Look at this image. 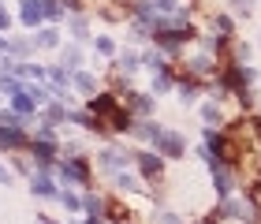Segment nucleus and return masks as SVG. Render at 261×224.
<instances>
[{
	"instance_id": "f257e3e1",
	"label": "nucleus",
	"mask_w": 261,
	"mask_h": 224,
	"mask_svg": "<svg viewBox=\"0 0 261 224\" xmlns=\"http://www.w3.org/2000/svg\"><path fill=\"white\" fill-rule=\"evenodd\" d=\"M53 172L60 176L64 183H90V164H86V157H64V161L53 164Z\"/></svg>"
},
{
	"instance_id": "f03ea898",
	"label": "nucleus",
	"mask_w": 261,
	"mask_h": 224,
	"mask_svg": "<svg viewBox=\"0 0 261 224\" xmlns=\"http://www.w3.org/2000/svg\"><path fill=\"white\" fill-rule=\"evenodd\" d=\"M135 161H138V172L146 180H161V172H164V153L161 150H142V153H135Z\"/></svg>"
},
{
	"instance_id": "7ed1b4c3",
	"label": "nucleus",
	"mask_w": 261,
	"mask_h": 224,
	"mask_svg": "<svg viewBox=\"0 0 261 224\" xmlns=\"http://www.w3.org/2000/svg\"><path fill=\"white\" fill-rule=\"evenodd\" d=\"M127 164H130V153H127V150H101V153H97V168L112 172V176L123 172Z\"/></svg>"
},
{
	"instance_id": "20e7f679",
	"label": "nucleus",
	"mask_w": 261,
	"mask_h": 224,
	"mask_svg": "<svg viewBox=\"0 0 261 224\" xmlns=\"http://www.w3.org/2000/svg\"><path fill=\"white\" fill-rule=\"evenodd\" d=\"M153 150H161L164 157H183V150H187V142H183V138L175 135V131H164V135L157 138V142H153Z\"/></svg>"
},
{
	"instance_id": "39448f33",
	"label": "nucleus",
	"mask_w": 261,
	"mask_h": 224,
	"mask_svg": "<svg viewBox=\"0 0 261 224\" xmlns=\"http://www.w3.org/2000/svg\"><path fill=\"white\" fill-rule=\"evenodd\" d=\"M30 191L38 194V198H56V187H53V180H49L45 172H41V176L30 172Z\"/></svg>"
},
{
	"instance_id": "423d86ee",
	"label": "nucleus",
	"mask_w": 261,
	"mask_h": 224,
	"mask_svg": "<svg viewBox=\"0 0 261 224\" xmlns=\"http://www.w3.org/2000/svg\"><path fill=\"white\" fill-rule=\"evenodd\" d=\"M123 105H130L135 116H149V112H153V101L142 97V93H123Z\"/></svg>"
},
{
	"instance_id": "0eeeda50",
	"label": "nucleus",
	"mask_w": 261,
	"mask_h": 224,
	"mask_svg": "<svg viewBox=\"0 0 261 224\" xmlns=\"http://www.w3.org/2000/svg\"><path fill=\"white\" fill-rule=\"evenodd\" d=\"M11 97H15V101H11V105H15V112H19V116H34V109H38V101H34V97H30V93H27V90H19V93H11Z\"/></svg>"
},
{
	"instance_id": "6e6552de",
	"label": "nucleus",
	"mask_w": 261,
	"mask_h": 224,
	"mask_svg": "<svg viewBox=\"0 0 261 224\" xmlns=\"http://www.w3.org/2000/svg\"><path fill=\"white\" fill-rule=\"evenodd\" d=\"M105 220H112V224H127V220H130V213H127V206L112 202V206H105Z\"/></svg>"
},
{
	"instance_id": "1a4fd4ad",
	"label": "nucleus",
	"mask_w": 261,
	"mask_h": 224,
	"mask_svg": "<svg viewBox=\"0 0 261 224\" xmlns=\"http://www.w3.org/2000/svg\"><path fill=\"white\" fill-rule=\"evenodd\" d=\"M82 209H86L90 217H105V202H101L97 194H86V198H82Z\"/></svg>"
},
{
	"instance_id": "9d476101",
	"label": "nucleus",
	"mask_w": 261,
	"mask_h": 224,
	"mask_svg": "<svg viewBox=\"0 0 261 224\" xmlns=\"http://www.w3.org/2000/svg\"><path fill=\"white\" fill-rule=\"evenodd\" d=\"M201 120H205L209 127H224V116H220L217 105H205V109H201Z\"/></svg>"
},
{
	"instance_id": "9b49d317",
	"label": "nucleus",
	"mask_w": 261,
	"mask_h": 224,
	"mask_svg": "<svg viewBox=\"0 0 261 224\" xmlns=\"http://www.w3.org/2000/svg\"><path fill=\"white\" fill-rule=\"evenodd\" d=\"M56 41H60V34H56L53 27H45V30L38 34V45H41V49H56Z\"/></svg>"
},
{
	"instance_id": "f8f14e48",
	"label": "nucleus",
	"mask_w": 261,
	"mask_h": 224,
	"mask_svg": "<svg viewBox=\"0 0 261 224\" xmlns=\"http://www.w3.org/2000/svg\"><path fill=\"white\" fill-rule=\"evenodd\" d=\"M153 8H157V15H175V11H183L179 0H153Z\"/></svg>"
},
{
	"instance_id": "ddd939ff",
	"label": "nucleus",
	"mask_w": 261,
	"mask_h": 224,
	"mask_svg": "<svg viewBox=\"0 0 261 224\" xmlns=\"http://www.w3.org/2000/svg\"><path fill=\"white\" fill-rule=\"evenodd\" d=\"M138 64H142V56H135V53H123L116 67H120V71H138Z\"/></svg>"
},
{
	"instance_id": "4468645a",
	"label": "nucleus",
	"mask_w": 261,
	"mask_h": 224,
	"mask_svg": "<svg viewBox=\"0 0 261 224\" xmlns=\"http://www.w3.org/2000/svg\"><path fill=\"white\" fill-rule=\"evenodd\" d=\"M60 15H64V0H45V19L56 22Z\"/></svg>"
},
{
	"instance_id": "2eb2a0df",
	"label": "nucleus",
	"mask_w": 261,
	"mask_h": 224,
	"mask_svg": "<svg viewBox=\"0 0 261 224\" xmlns=\"http://www.w3.org/2000/svg\"><path fill=\"white\" fill-rule=\"evenodd\" d=\"M112 183L120 187V191H138V187H135V180H130L127 172H116V176H112Z\"/></svg>"
},
{
	"instance_id": "dca6fc26",
	"label": "nucleus",
	"mask_w": 261,
	"mask_h": 224,
	"mask_svg": "<svg viewBox=\"0 0 261 224\" xmlns=\"http://www.w3.org/2000/svg\"><path fill=\"white\" fill-rule=\"evenodd\" d=\"M75 86H79L82 93H93V75H86V71H79V75H75Z\"/></svg>"
},
{
	"instance_id": "f3484780",
	"label": "nucleus",
	"mask_w": 261,
	"mask_h": 224,
	"mask_svg": "<svg viewBox=\"0 0 261 224\" xmlns=\"http://www.w3.org/2000/svg\"><path fill=\"white\" fill-rule=\"evenodd\" d=\"M79 60H82V53L75 49V45H67V49H64V64L67 67H79Z\"/></svg>"
},
{
	"instance_id": "a211bd4d",
	"label": "nucleus",
	"mask_w": 261,
	"mask_h": 224,
	"mask_svg": "<svg viewBox=\"0 0 261 224\" xmlns=\"http://www.w3.org/2000/svg\"><path fill=\"white\" fill-rule=\"evenodd\" d=\"M60 120L67 123V120H71V112H67V109H60V105H53V109H49V123H60Z\"/></svg>"
},
{
	"instance_id": "6ab92c4d",
	"label": "nucleus",
	"mask_w": 261,
	"mask_h": 224,
	"mask_svg": "<svg viewBox=\"0 0 261 224\" xmlns=\"http://www.w3.org/2000/svg\"><path fill=\"white\" fill-rule=\"evenodd\" d=\"M93 45H97V53H101V56H112V53H116V41H112V38H97Z\"/></svg>"
},
{
	"instance_id": "aec40b11",
	"label": "nucleus",
	"mask_w": 261,
	"mask_h": 224,
	"mask_svg": "<svg viewBox=\"0 0 261 224\" xmlns=\"http://www.w3.org/2000/svg\"><path fill=\"white\" fill-rule=\"evenodd\" d=\"M213 27H217V34L228 38V34H231V19H228V15H217V19H213Z\"/></svg>"
},
{
	"instance_id": "412c9836",
	"label": "nucleus",
	"mask_w": 261,
	"mask_h": 224,
	"mask_svg": "<svg viewBox=\"0 0 261 224\" xmlns=\"http://www.w3.org/2000/svg\"><path fill=\"white\" fill-rule=\"evenodd\" d=\"M71 30H75L79 41H86V34H90V30H86V19H75V22H71Z\"/></svg>"
},
{
	"instance_id": "4be33fe9",
	"label": "nucleus",
	"mask_w": 261,
	"mask_h": 224,
	"mask_svg": "<svg viewBox=\"0 0 261 224\" xmlns=\"http://www.w3.org/2000/svg\"><path fill=\"white\" fill-rule=\"evenodd\" d=\"M231 8L243 11V15H250V11H254V0H231Z\"/></svg>"
},
{
	"instance_id": "5701e85b",
	"label": "nucleus",
	"mask_w": 261,
	"mask_h": 224,
	"mask_svg": "<svg viewBox=\"0 0 261 224\" xmlns=\"http://www.w3.org/2000/svg\"><path fill=\"white\" fill-rule=\"evenodd\" d=\"M8 53H15V56H27V53H30V45H27V41H11V45H8Z\"/></svg>"
},
{
	"instance_id": "b1692460",
	"label": "nucleus",
	"mask_w": 261,
	"mask_h": 224,
	"mask_svg": "<svg viewBox=\"0 0 261 224\" xmlns=\"http://www.w3.org/2000/svg\"><path fill=\"white\" fill-rule=\"evenodd\" d=\"M60 202H64L67 209H79V206H82V202H79V198H75V194H71V191H64V194H60Z\"/></svg>"
},
{
	"instance_id": "393cba45",
	"label": "nucleus",
	"mask_w": 261,
	"mask_h": 224,
	"mask_svg": "<svg viewBox=\"0 0 261 224\" xmlns=\"http://www.w3.org/2000/svg\"><path fill=\"white\" fill-rule=\"evenodd\" d=\"M157 220H161V224H179V220H175V213H161Z\"/></svg>"
},
{
	"instance_id": "a878e982",
	"label": "nucleus",
	"mask_w": 261,
	"mask_h": 224,
	"mask_svg": "<svg viewBox=\"0 0 261 224\" xmlns=\"http://www.w3.org/2000/svg\"><path fill=\"white\" fill-rule=\"evenodd\" d=\"M0 183H4V187H8V183H11V172H8V168H4V164H0Z\"/></svg>"
},
{
	"instance_id": "bb28decb",
	"label": "nucleus",
	"mask_w": 261,
	"mask_h": 224,
	"mask_svg": "<svg viewBox=\"0 0 261 224\" xmlns=\"http://www.w3.org/2000/svg\"><path fill=\"white\" fill-rule=\"evenodd\" d=\"M0 30H8V15H4V11H0Z\"/></svg>"
},
{
	"instance_id": "cd10ccee",
	"label": "nucleus",
	"mask_w": 261,
	"mask_h": 224,
	"mask_svg": "<svg viewBox=\"0 0 261 224\" xmlns=\"http://www.w3.org/2000/svg\"><path fill=\"white\" fill-rule=\"evenodd\" d=\"M8 45H11L8 38H0V53H8Z\"/></svg>"
},
{
	"instance_id": "c85d7f7f",
	"label": "nucleus",
	"mask_w": 261,
	"mask_h": 224,
	"mask_svg": "<svg viewBox=\"0 0 261 224\" xmlns=\"http://www.w3.org/2000/svg\"><path fill=\"white\" fill-rule=\"evenodd\" d=\"M205 224H209V220H205Z\"/></svg>"
}]
</instances>
